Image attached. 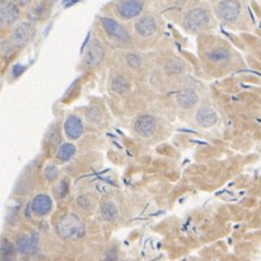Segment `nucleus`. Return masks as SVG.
<instances>
[{"label":"nucleus","instance_id":"nucleus-19","mask_svg":"<svg viewBox=\"0 0 261 261\" xmlns=\"http://www.w3.org/2000/svg\"><path fill=\"white\" fill-rule=\"evenodd\" d=\"M230 57V53L229 51H228L227 49H222V48H219V49H215L211 51V52L207 53V58L209 61L212 62H222V61H226V60L229 59Z\"/></svg>","mask_w":261,"mask_h":261},{"label":"nucleus","instance_id":"nucleus-14","mask_svg":"<svg viewBox=\"0 0 261 261\" xmlns=\"http://www.w3.org/2000/svg\"><path fill=\"white\" fill-rule=\"evenodd\" d=\"M197 123L203 127H211L217 122V115L215 112L208 108L199 109L196 113Z\"/></svg>","mask_w":261,"mask_h":261},{"label":"nucleus","instance_id":"nucleus-16","mask_svg":"<svg viewBox=\"0 0 261 261\" xmlns=\"http://www.w3.org/2000/svg\"><path fill=\"white\" fill-rule=\"evenodd\" d=\"M111 87L113 92L118 93V95H123V93H126L130 89V82L126 76L119 75L116 76L113 81H112Z\"/></svg>","mask_w":261,"mask_h":261},{"label":"nucleus","instance_id":"nucleus-13","mask_svg":"<svg viewBox=\"0 0 261 261\" xmlns=\"http://www.w3.org/2000/svg\"><path fill=\"white\" fill-rule=\"evenodd\" d=\"M197 101L198 97L196 92L192 89H184L179 92L178 97H177V102L182 109H191L197 103Z\"/></svg>","mask_w":261,"mask_h":261},{"label":"nucleus","instance_id":"nucleus-25","mask_svg":"<svg viewBox=\"0 0 261 261\" xmlns=\"http://www.w3.org/2000/svg\"><path fill=\"white\" fill-rule=\"evenodd\" d=\"M13 1H16L20 4H26V3H29L31 0H13Z\"/></svg>","mask_w":261,"mask_h":261},{"label":"nucleus","instance_id":"nucleus-7","mask_svg":"<svg viewBox=\"0 0 261 261\" xmlns=\"http://www.w3.org/2000/svg\"><path fill=\"white\" fill-rule=\"evenodd\" d=\"M156 119L151 115H141L134 123V130L139 136L148 138L155 132L156 130Z\"/></svg>","mask_w":261,"mask_h":261},{"label":"nucleus","instance_id":"nucleus-1","mask_svg":"<svg viewBox=\"0 0 261 261\" xmlns=\"http://www.w3.org/2000/svg\"><path fill=\"white\" fill-rule=\"evenodd\" d=\"M59 234L69 240H76L85 234V227L75 216H65L58 223Z\"/></svg>","mask_w":261,"mask_h":261},{"label":"nucleus","instance_id":"nucleus-4","mask_svg":"<svg viewBox=\"0 0 261 261\" xmlns=\"http://www.w3.org/2000/svg\"><path fill=\"white\" fill-rule=\"evenodd\" d=\"M35 29L31 23H22L13 31L10 37V45L12 48H22L34 38Z\"/></svg>","mask_w":261,"mask_h":261},{"label":"nucleus","instance_id":"nucleus-23","mask_svg":"<svg viewBox=\"0 0 261 261\" xmlns=\"http://www.w3.org/2000/svg\"><path fill=\"white\" fill-rule=\"evenodd\" d=\"M24 66H22V65L20 64H16L15 67L12 68V74H13V76L15 77H17L18 75H20V74L23 73V71H24Z\"/></svg>","mask_w":261,"mask_h":261},{"label":"nucleus","instance_id":"nucleus-17","mask_svg":"<svg viewBox=\"0 0 261 261\" xmlns=\"http://www.w3.org/2000/svg\"><path fill=\"white\" fill-rule=\"evenodd\" d=\"M100 211H101L102 217H103L105 220H108V221H114L118 216L117 207H116L115 204L112 203V202L102 203Z\"/></svg>","mask_w":261,"mask_h":261},{"label":"nucleus","instance_id":"nucleus-2","mask_svg":"<svg viewBox=\"0 0 261 261\" xmlns=\"http://www.w3.org/2000/svg\"><path fill=\"white\" fill-rule=\"evenodd\" d=\"M216 11L221 21L226 23H233L240 17L242 7L237 0H221L218 3Z\"/></svg>","mask_w":261,"mask_h":261},{"label":"nucleus","instance_id":"nucleus-5","mask_svg":"<svg viewBox=\"0 0 261 261\" xmlns=\"http://www.w3.org/2000/svg\"><path fill=\"white\" fill-rule=\"evenodd\" d=\"M101 23H102V27H103L104 32L111 37V38L116 39L118 41H123V43L129 41L130 39L129 33L124 26L120 25L118 22H116L111 17L104 16V17H101Z\"/></svg>","mask_w":261,"mask_h":261},{"label":"nucleus","instance_id":"nucleus-11","mask_svg":"<svg viewBox=\"0 0 261 261\" xmlns=\"http://www.w3.org/2000/svg\"><path fill=\"white\" fill-rule=\"evenodd\" d=\"M64 131L67 138L72 140L81 138L83 132L82 120L76 117V116H69L64 124Z\"/></svg>","mask_w":261,"mask_h":261},{"label":"nucleus","instance_id":"nucleus-3","mask_svg":"<svg viewBox=\"0 0 261 261\" xmlns=\"http://www.w3.org/2000/svg\"><path fill=\"white\" fill-rule=\"evenodd\" d=\"M209 21H211V16L208 12L205 9L196 8L188 12V15L184 17L183 25L188 31L195 32L206 27Z\"/></svg>","mask_w":261,"mask_h":261},{"label":"nucleus","instance_id":"nucleus-26","mask_svg":"<svg viewBox=\"0 0 261 261\" xmlns=\"http://www.w3.org/2000/svg\"><path fill=\"white\" fill-rule=\"evenodd\" d=\"M108 258H109V259H110V258H111V259H115V258H116V255H115V256H114V255H112V256H111V253H109ZM103 261H114V260H106V259H105V260H103Z\"/></svg>","mask_w":261,"mask_h":261},{"label":"nucleus","instance_id":"nucleus-21","mask_svg":"<svg viewBox=\"0 0 261 261\" xmlns=\"http://www.w3.org/2000/svg\"><path fill=\"white\" fill-rule=\"evenodd\" d=\"M126 63L128 64L129 67L138 68L140 65H141V59H140V57L137 54L130 53L126 57Z\"/></svg>","mask_w":261,"mask_h":261},{"label":"nucleus","instance_id":"nucleus-6","mask_svg":"<svg viewBox=\"0 0 261 261\" xmlns=\"http://www.w3.org/2000/svg\"><path fill=\"white\" fill-rule=\"evenodd\" d=\"M18 17V9L12 1L0 0V24L8 26L15 23Z\"/></svg>","mask_w":261,"mask_h":261},{"label":"nucleus","instance_id":"nucleus-15","mask_svg":"<svg viewBox=\"0 0 261 261\" xmlns=\"http://www.w3.org/2000/svg\"><path fill=\"white\" fill-rule=\"evenodd\" d=\"M16 247L17 250L22 254H29L33 253L37 248V240L36 237L33 235L32 237L27 236H20L16 240Z\"/></svg>","mask_w":261,"mask_h":261},{"label":"nucleus","instance_id":"nucleus-18","mask_svg":"<svg viewBox=\"0 0 261 261\" xmlns=\"http://www.w3.org/2000/svg\"><path fill=\"white\" fill-rule=\"evenodd\" d=\"M75 152H76V148L73 146V144L65 143L59 147L57 157L60 161H63V162L68 161V160H71L74 155H75Z\"/></svg>","mask_w":261,"mask_h":261},{"label":"nucleus","instance_id":"nucleus-9","mask_svg":"<svg viewBox=\"0 0 261 261\" xmlns=\"http://www.w3.org/2000/svg\"><path fill=\"white\" fill-rule=\"evenodd\" d=\"M103 58H104L103 47L101 46L99 41H93V43L88 47L87 52L85 53V57H83V63H85L87 66L93 67L99 65L102 60H103Z\"/></svg>","mask_w":261,"mask_h":261},{"label":"nucleus","instance_id":"nucleus-10","mask_svg":"<svg viewBox=\"0 0 261 261\" xmlns=\"http://www.w3.org/2000/svg\"><path fill=\"white\" fill-rule=\"evenodd\" d=\"M136 32L140 36L148 37L152 36L157 30V23L155 18L151 16H146L140 18V20L134 25Z\"/></svg>","mask_w":261,"mask_h":261},{"label":"nucleus","instance_id":"nucleus-8","mask_svg":"<svg viewBox=\"0 0 261 261\" xmlns=\"http://www.w3.org/2000/svg\"><path fill=\"white\" fill-rule=\"evenodd\" d=\"M143 2L141 0H125L116 7V11L124 18L136 17L141 13Z\"/></svg>","mask_w":261,"mask_h":261},{"label":"nucleus","instance_id":"nucleus-12","mask_svg":"<svg viewBox=\"0 0 261 261\" xmlns=\"http://www.w3.org/2000/svg\"><path fill=\"white\" fill-rule=\"evenodd\" d=\"M32 208L37 216H46L52 208V200L45 194H39L33 200Z\"/></svg>","mask_w":261,"mask_h":261},{"label":"nucleus","instance_id":"nucleus-24","mask_svg":"<svg viewBox=\"0 0 261 261\" xmlns=\"http://www.w3.org/2000/svg\"><path fill=\"white\" fill-rule=\"evenodd\" d=\"M78 1H81V0H64V6L71 7V6H73V4L77 3Z\"/></svg>","mask_w":261,"mask_h":261},{"label":"nucleus","instance_id":"nucleus-22","mask_svg":"<svg viewBox=\"0 0 261 261\" xmlns=\"http://www.w3.org/2000/svg\"><path fill=\"white\" fill-rule=\"evenodd\" d=\"M58 176V169L54 165H48L45 168V177L47 180H53Z\"/></svg>","mask_w":261,"mask_h":261},{"label":"nucleus","instance_id":"nucleus-20","mask_svg":"<svg viewBox=\"0 0 261 261\" xmlns=\"http://www.w3.org/2000/svg\"><path fill=\"white\" fill-rule=\"evenodd\" d=\"M13 254H15V247H13L10 242L3 239L1 241V261L11 260Z\"/></svg>","mask_w":261,"mask_h":261}]
</instances>
